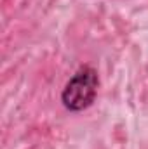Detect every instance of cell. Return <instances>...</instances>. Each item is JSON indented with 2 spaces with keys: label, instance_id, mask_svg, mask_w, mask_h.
<instances>
[{
  "label": "cell",
  "instance_id": "6da1fadb",
  "mask_svg": "<svg viewBox=\"0 0 148 149\" xmlns=\"http://www.w3.org/2000/svg\"><path fill=\"white\" fill-rule=\"evenodd\" d=\"M98 71L92 66H82L65 85L61 92V102L68 111H84L94 102L98 95Z\"/></svg>",
  "mask_w": 148,
  "mask_h": 149
}]
</instances>
